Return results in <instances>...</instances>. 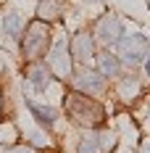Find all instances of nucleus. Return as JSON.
<instances>
[{
    "label": "nucleus",
    "mask_w": 150,
    "mask_h": 153,
    "mask_svg": "<svg viewBox=\"0 0 150 153\" xmlns=\"http://www.w3.org/2000/svg\"><path fill=\"white\" fill-rule=\"evenodd\" d=\"M98 40L105 42V45H113V42H119V37L124 34V27H121V19L113 13L103 16L100 21H98Z\"/></svg>",
    "instance_id": "4"
},
{
    "label": "nucleus",
    "mask_w": 150,
    "mask_h": 153,
    "mask_svg": "<svg viewBox=\"0 0 150 153\" xmlns=\"http://www.w3.org/2000/svg\"><path fill=\"white\" fill-rule=\"evenodd\" d=\"M74 85L79 87L82 92H100L103 90V85H105V76H100L98 71H82V74L74 79Z\"/></svg>",
    "instance_id": "8"
},
{
    "label": "nucleus",
    "mask_w": 150,
    "mask_h": 153,
    "mask_svg": "<svg viewBox=\"0 0 150 153\" xmlns=\"http://www.w3.org/2000/svg\"><path fill=\"white\" fill-rule=\"evenodd\" d=\"M11 153H29L27 148H16V151H11Z\"/></svg>",
    "instance_id": "14"
},
{
    "label": "nucleus",
    "mask_w": 150,
    "mask_h": 153,
    "mask_svg": "<svg viewBox=\"0 0 150 153\" xmlns=\"http://www.w3.org/2000/svg\"><path fill=\"white\" fill-rule=\"evenodd\" d=\"M50 69L58 76H69V71H71V61H69V53H66L63 42H58L53 48V53H50Z\"/></svg>",
    "instance_id": "7"
},
{
    "label": "nucleus",
    "mask_w": 150,
    "mask_h": 153,
    "mask_svg": "<svg viewBox=\"0 0 150 153\" xmlns=\"http://www.w3.org/2000/svg\"><path fill=\"white\" fill-rule=\"evenodd\" d=\"M69 114L74 116V122L79 124H98L100 119H103V111H100V106L98 103H92V100H87L84 95H74L71 100H69Z\"/></svg>",
    "instance_id": "3"
},
{
    "label": "nucleus",
    "mask_w": 150,
    "mask_h": 153,
    "mask_svg": "<svg viewBox=\"0 0 150 153\" xmlns=\"http://www.w3.org/2000/svg\"><path fill=\"white\" fill-rule=\"evenodd\" d=\"M58 11H61V5L55 3V0H42L40 8H37L40 19H58Z\"/></svg>",
    "instance_id": "13"
},
{
    "label": "nucleus",
    "mask_w": 150,
    "mask_h": 153,
    "mask_svg": "<svg viewBox=\"0 0 150 153\" xmlns=\"http://www.w3.org/2000/svg\"><path fill=\"white\" fill-rule=\"evenodd\" d=\"M98 69H100V76H119V74H121L119 58H116V56H111V53L98 56Z\"/></svg>",
    "instance_id": "10"
},
{
    "label": "nucleus",
    "mask_w": 150,
    "mask_h": 153,
    "mask_svg": "<svg viewBox=\"0 0 150 153\" xmlns=\"http://www.w3.org/2000/svg\"><path fill=\"white\" fill-rule=\"evenodd\" d=\"M29 82H32V87H34V90L45 92L47 87H50V82H53L50 69H45V66H34V69H32V74H29Z\"/></svg>",
    "instance_id": "11"
},
{
    "label": "nucleus",
    "mask_w": 150,
    "mask_h": 153,
    "mask_svg": "<svg viewBox=\"0 0 150 153\" xmlns=\"http://www.w3.org/2000/svg\"><path fill=\"white\" fill-rule=\"evenodd\" d=\"M119 56H121V61L129 63V66L145 63V56H148V40H145V34H129V37L119 40Z\"/></svg>",
    "instance_id": "2"
},
{
    "label": "nucleus",
    "mask_w": 150,
    "mask_h": 153,
    "mask_svg": "<svg viewBox=\"0 0 150 153\" xmlns=\"http://www.w3.org/2000/svg\"><path fill=\"white\" fill-rule=\"evenodd\" d=\"M27 106H29V111L37 116V122L45 124V127H53L55 119H58V111L50 108V106H40V103H34V100H27Z\"/></svg>",
    "instance_id": "9"
},
{
    "label": "nucleus",
    "mask_w": 150,
    "mask_h": 153,
    "mask_svg": "<svg viewBox=\"0 0 150 153\" xmlns=\"http://www.w3.org/2000/svg\"><path fill=\"white\" fill-rule=\"evenodd\" d=\"M113 148V135L108 132H87L79 143V153H108Z\"/></svg>",
    "instance_id": "5"
},
{
    "label": "nucleus",
    "mask_w": 150,
    "mask_h": 153,
    "mask_svg": "<svg viewBox=\"0 0 150 153\" xmlns=\"http://www.w3.org/2000/svg\"><path fill=\"white\" fill-rule=\"evenodd\" d=\"M47 40H50V29H47V24L42 21H34L29 24V29L24 34V56L27 58H40V56H45V48H47Z\"/></svg>",
    "instance_id": "1"
},
{
    "label": "nucleus",
    "mask_w": 150,
    "mask_h": 153,
    "mask_svg": "<svg viewBox=\"0 0 150 153\" xmlns=\"http://www.w3.org/2000/svg\"><path fill=\"white\" fill-rule=\"evenodd\" d=\"M3 32L8 34V40H18V34H21V19H18V13L3 16Z\"/></svg>",
    "instance_id": "12"
},
{
    "label": "nucleus",
    "mask_w": 150,
    "mask_h": 153,
    "mask_svg": "<svg viewBox=\"0 0 150 153\" xmlns=\"http://www.w3.org/2000/svg\"><path fill=\"white\" fill-rule=\"evenodd\" d=\"M69 50H71V56H74V58L87 61L92 53H95V42H92V37L87 34V32H79L74 40H71V48H69Z\"/></svg>",
    "instance_id": "6"
}]
</instances>
